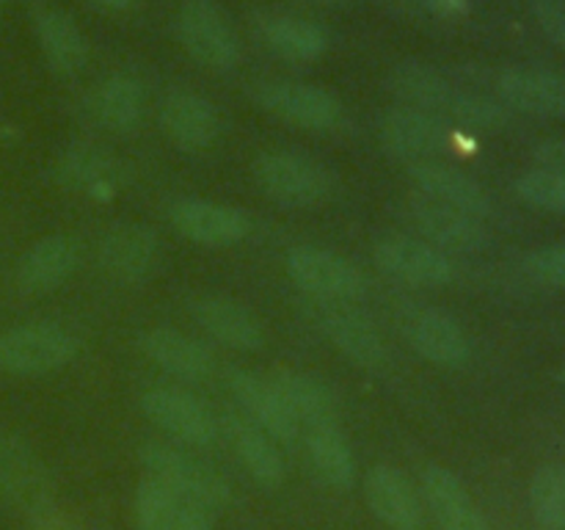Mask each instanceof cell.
Here are the masks:
<instances>
[{"instance_id": "e0dca14e", "label": "cell", "mask_w": 565, "mask_h": 530, "mask_svg": "<svg viewBox=\"0 0 565 530\" xmlns=\"http://www.w3.org/2000/svg\"><path fill=\"white\" fill-rule=\"evenodd\" d=\"M81 263V246L70 235L39 237L20 257L14 271L17 287L28 296H44L64 285Z\"/></svg>"}, {"instance_id": "2e32d148", "label": "cell", "mask_w": 565, "mask_h": 530, "mask_svg": "<svg viewBox=\"0 0 565 530\" xmlns=\"http://www.w3.org/2000/svg\"><path fill=\"white\" fill-rule=\"evenodd\" d=\"M406 337L414 351L439 368H461L472 357V342H469L463 326L450 312L436 307L417 309L406 320Z\"/></svg>"}, {"instance_id": "836d02e7", "label": "cell", "mask_w": 565, "mask_h": 530, "mask_svg": "<svg viewBox=\"0 0 565 530\" xmlns=\"http://www.w3.org/2000/svg\"><path fill=\"white\" fill-rule=\"evenodd\" d=\"M530 508L541 530H565V464H544L530 480Z\"/></svg>"}, {"instance_id": "7c38bea8", "label": "cell", "mask_w": 565, "mask_h": 530, "mask_svg": "<svg viewBox=\"0 0 565 530\" xmlns=\"http://www.w3.org/2000/svg\"><path fill=\"white\" fill-rule=\"evenodd\" d=\"M160 257V241L154 230L136 221L110 226L99 241V268L116 285H141L149 279Z\"/></svg>"}, {"instance_id": "5b68a950", "label": "cell", "mask_w": 565, "mask_h": 530, "mask_svg": "<svg viewBox=\"0 0 565 530\" xmlns=\"http://www.w3.org/2000/svg\"><path fill=\"white\" fill-rule=\"evenodd\" d=\"M287 274L309 296L329 304H351L364 296V274L342 254L320 246H296L287 252Z\"/></svg>"}, {"instance_id": "4dcf8cb0", "label": "cell", "mask_w": 565, "mask_h": 530, "mask_svg": "<svg viewBox=\"0 0 565 530\" xmlns=\"http://www.w3.org/2000/svg\"><path fill=\"white\" fill-rule=\"evenodd\" d=\"M36 36L47 64L61 75H75L88 59V44L66 11L44 9L36 14Z\"/></svg>"}, {"instance_id": "1f68e13d", "label": "cell", "mask_w": 565, "mask_h": 530, "mask_svg": "<svg viewBox=\"0 0 565 530\" xmlns=\"http://www.w3.org/2000/svg\"><path fill=\"white\" fill-rule=\"evenodd\" d=\"M307 456L320 484L331 489H351L356 478V458L340 425L307 428Z\"/></svg>"}, {"instance_id": "83f0119b", "label": "cell", "mask_w": 565, "mask_h": 530, "mask_svg": "<svg viewBox=\"0 0 565 530\" xmlns=\"http://www.w3.org/2000/svg\"><path fill=\"white\" fill-rule=\"evenodd\" d=\"M257 33L270 53L290 61H315L329 50V31L296 14L257 17Z\"/></svg>"}, {"instance_id": "d6986e66", "label": "cell", "mask_w": 565, "mask_h": 530, "mask_svg": "<svg viewBox=\"0 0 565 530\" xmlns=\"http://www.w3.org/2000/svg\"><path fill=\"white\" fill-rule=\"evenodd\" d=\"M412 186L417 197L434 199V202L447 204L452 210L472 215V219L486 221L491 215V199L480 182L463 171L452 169V166L439 163V160H428V163H417L408 169Z\"/></svg>"}, {"instance_id": "4316f807", "label": "cell", "mask_w": 565, "mask_h": 530, "mask_svg": "<svg viewBox=\"0 0 565 530\" xmlns=\"http://www.w3.org/2000/svg\"><path fill=\"white\" fill-rule=\"evenodd\" d=\"M94 121L110 132H132L147 114V92L130 75H110L88 99Z\"/></svg>"}, {"instance_id": "44dd1931", "label": "cell", "mask_w": 565, "mask_h": 530, "mask_svg": "<svg viewBox=\"0 0 565 530\" xmlns=\"http://www.w3.org/2000/svg\"><path fill=\"white\" fill-rule=\"evenodd\" d=\"M160 125L171 144L188 152L213 147L221 132L218 108L196 92H174L160 108Z\"/></svg>"}, {"instance_id": "277c9868", "label": "cell", "mask_w": 565, "mask_h": 530, "mask_svg": "<svg viewBox=\"0 0 565 530\" xmlns=\"http://www.w3.org/2000/svg\"><path fill=\"white\" fill-rule=\"evenodd\" d=\"M0 502L31 517V522L55 513V484L47 464L14 434H0Z\"/></svg>"}, {"instance_id": "d590c367", "label": "cell", "mask_w": 565, "mask_h": 530, "mask_svg": "<svg viewBox=\"0 0 565 530\" xmlns=\"http://www.w3.org/2000/svg\"><path fill=\"white\" fill-rule=\"evenodd\" d=\"M450 116L456 121H461V125L472 127V130H500V127L508 125L505 105L475 92L458 94V103Z\"/></svg>"}, {"instance_id": "6da1fadb", "label": "cell", "mask_w": 565, "mask_h": 530, "mask_svg": "<svg viewBox=\"0 0 565 530\" xmlns=\"http://www.w3.org/2000/svg\"><path fill=\"white\" fill-rule=\"evenodd\" d=\"M138 458H141L147 478L160 480L169 489L210 508L213 513L224 511L232 502L230 480L213 464L202 462V458L182 451V447L166 445V442H147L138 451Z\"/></svg>"}, {"instance_id": "8992f818", "label": "cell", "mask_w": 565, "mask_h": 530, "mask_svg": "<svg viewBox=\"0 0 565 530\" xmlns=\"http://www.w3.org/2000/svg\"><path fill=\"white\" fill-rule=\"evenodd\" d=\"M177 36L182 47L207 70H230L241 59L235 28L213 0H188L177 14Z\"/></svg>"}, {"instance_id": "9c48e42d", "label": "cell", "mask_w": 565, "mask_h": 530, "mask_svg": "<svg viewBox=\"0 0 565 530\" xmlns=\"http://www.w3.org/2000/svg\"><path fill=\"white\" fill-rule=\"evenodd\" d=\"M379 141L390 158L417 166L445 155L452 147V130L441 116L403 105L381 116Z\"/></svg>"}, {"instance_id": "8fae6325", "label": "cell", "mask_w": 565, "mask_h": 530, "mask_svg": "<svg viewBox=\"0 0 565 530\" xmlns=\"http://www.w3.org/2000/svg\"><path fill=\"white\" fill-rule=\"evenodd\" d=\"M171 224L188 241L199 246H235L252 235V215L232 204L207 202V199H180L171 204Z\"/></svg>"}, {"instance_id": "e575fe53", "label": "cell", "mask_w": 565, "mask_h": 530, "mask_svg": "<svg viewBox=\"0 0 565 530\" xmlns=\"http://www.w3.org/2000/svg\"><path fill=\"white\" fill-rule=\"evenodd\" d=\"M516 193L530 208L565 213V174H557V171H527L516 180Z\"/></svg>"}, {"instance_id": "f35d334b", "label": "cell", "mask_w": 565, "mask_h": 530, "mask_svg": "<svg viewBox=\"0 0 565 530\" xmlns=\"http://www.w3.org/2000/svg\"><path fill=\"white\" fill-rule=\"evenodd\" d=\"M533 158L539 163V169L565 174V138H552V141L539 144L533 149Z\"/></svg>"}, {"instance_id": "60d3db41", "label": "cell", "mask_w": 565, "mask_h": 530, "mask_svg": "<svg viewBox=\"0 0 565 530\" xmlns=\"http://www.w3.org/2000/svg\"><path fill=\"white\" fill-rule=\"evenodd\" d=\"M28 530H70V528H66V522L58 517V511H55V513H47V517H42V519H33L31 528Z\"/></svg>"}, {"instance_id": "ac0fdd59", "label": "cell", "mask_w": 565, "mask_h": 530, "mask_svg": "<svg viewBox=\"0 0 565 530\" xmlns=\"http://www.w3.org/2000/svg\"><path fill=\"white\" fill-rule=\"evenodd\" d=\"M141 351L147 353L149 362L180 381L199 384L215 373L213 351L196 337L180 329H169V326H154V329L143 331Z\"/></svg>"}, {"instance_id": "74e56055", "label": "cell", "mask_w": 565, "mask_h": 530, "mask_svg": "<svg viewBox=\"0 0 565 530\" xmlns=\"http://www.w3.org/2000/svg\"><path fill=\"white\" fill-rule=\"evenodd\" d=\"M533 14L539 20L541 31L565 50V0H535Z\"/></svg>"}, {"instance_id": "f6af8a7d", "label": "cell", "mask_w": 565, "mask_h": 530, "mask_svg": "<svg viewBox=\"0 0 565 530\" xmlns=\"http://www.w3.org/2000/svg\"><path fill=\"white\" fill-rule=\"evenodd\" d=\"M6 3V0H0V6H3Z\"/></svg>"}, {"instance_id": "ba28073f", "label": "cell", "mask_w": 565, "mask_h": 530, "mask_svg": "<svg viewBox=\"0 0 565 530\" xmlns=\"http://www.w3.org/2000/svg\"><path fill=\"white\" fill-rule=\"evenodd\" d=\"M254 99L276 119L303 130H331L342 119V103L334 92L301 81H263L254 86Z\"/></svg>"}, {"instance_id": "603a6c76", "label": "cell", "mask_w": 565, "mask_h": 530, "mask_svg": "<svg viewBox=\"0 0 565 530\" xmlns=\"http://www.w3.org/2000/svg\"><path fill=\"white\" fill-rule=\"evenodd\" d=\"M497 94L513 110L530 116H565V75L546 70H505Z\"/></svg>"}, {"instance_id": "ee69618b", "label": "cell", "mask_w": 565, "mask_h": 530, "mask_svg": "<svg viewBox=\"0 0 565 530\" xmlns=\"http://www.w3.org/2000/svg\"><path fill=\"white\" fill-rule=\"evenodd\" d=\"M320 3H337V0H320Z\"/></svg>"}, {"instance_id": "d6a6232c", "label": "cell", "mask_w": 565, "mask_h": 530, "mask_svg": "<svg viewBox=\"0 0 565 530\" xmlns=\"http://www.w3.org/2000/svg\"><path fill=\"white\" fill-rule=\"evenodd\" d=\"M58 174L75 191L108 197L119 182V163L92 144H77L61 155Z\"/></svg>"}, {"instance_id": "8d00e7d4", "label": "cell", "mask_w": 565, "mask_h": 530, "mask_svg": "<svg viewBox=\"0 0 565 530\" xmlns=\"http://www.w3.org/2000/svg\"><path fill=\"white\" fill-rule=\"evenodd\" d=\"M524 271L544 287H565V241L539 248L527 257Z\"/></svg>"}, {"instance_id": "ffe728a7", "label": "cell", "mask_w": 565, "mask_h": 530, "mask_svg": "<svg viewBox=\"0 0 565 530\" xmlns=\"http://www.w3.org/2000/svg\"><path fill=\"white\" fill-rule=\"evenodd\" d=\"M193 320L215 342L232 351H257L265 342L263 320L230 296H202L191 304Z\"/></svg>"}, {"instance_id": "ab89813d", "label": "cell", "mask_w": 565, "mask_h": 530, "mask_svg": "<svg viewBox=\"0 0 565 530\" xmlns=\"http://www.w3.org/2000/svg\"><path fill=\"white\" fill-rule=\"evenodd\" d=\"M414 3L441 17H461L469 11V0H414Z\"/></svg>"}, {"instance_id": "3957f363", "label": "cell", "mask_w": 565, "mask_h": 530, "mask_svg": "<svg viewBox=\"0 0 565 530\" xmlns=\"http://www.w3.org/2000/svg\"><path fill=\"white\" fill-rule=\"evenodd\" d=\"M77 351L81 342L70 329L50 320H33L0 335V370L11 375H47L66 368Z\"/></svg>"}, {"instance_id": "7402d4cb", "label": "cell", "mask_w": 565, "mask_h": 530, "mask_svg": "<svg viewBox=\"0 0 565 530\" xmlns=\"http://www.w3.org/2000/svg\"><path fill=\"white\" fill-rule=\"evenodd\" d=\"M367 506L390 530H419L423 506L414 484L390 464H375L364 478Z\"/></svg>"}, {"instance_id": "d4e9b609", "label": "cell", "mask_w": 565, "mask_h": 530, "mask_svg": "<svg viewBox=\"0 0 565 530\" xmlns=\"http://www.w3.org/2000/svg\"><path fill=\"white\" fill-rule=\"evenodd\" d=\"M270 384L279 390L281 401L290 409L298 425H337L340 420V403H337L334 390L318 375L301 373L292 368H276L270 373Z\"/></svg>"}, {"instance_id": "f1b7e54d", "label": "cell", "mask_w": 565, "mask_h": 530, "mask_svg": "<svg viewBox=\"0 0 565 530\" xmlns=\"http://www.w3.org/2000/svg\"><path fill=\"white\" fill-rule=\"evenodd\" d=\"M226 431H230V439L237 458H241L246 473L257 484L274 489V486H279L285 480V456L279 451V442L270 439L263 428H257L243 414H230L226 417Z\"/></svg>"}, {"instance_id": "7bdbcfd3", "label": "cell", "mask_w": 565, "mask_h": 530, "mask_svg": "<svg viewBox=\"0 0 565 530\" xmlns=\"http://www.w3.org/2000/svg\"><path fill=\"white\" fill-rule=\"evenodd\" d=\"M557 381H561V384H565V368L557 370Z\"/></svg>"}, {"instance_id": "b9f144b4", "label": "cell", "mask_w": 565, "mask_h": 530, "mask_svg": "<svg viewBox=\"0 0 565 530\" xmlns=\"http://www.w3.org/2000/svg\"><path fill=\"white\" fill-rule=\"evenodd\" d=\"M92 3L108 11H125L130 9V6H136V0H92Z\"/></svg>"}, {"instance_id": "4fadbf2b", "label": "cell", "mask_w": 565, "mask_h": 530, "mask_svg": "<svg viewBox=\"0 0 565 530\" xmlns=\"http://www.w3.org/2000/svg\"><path fill=\"white\" fill-rule=\"evenodd\" d=\"M406 215L414 230L423 235V241L445 254H472L489 243V232H486L483 221L434 202V199L412 197Z\"/></svg>"}, {"instance_id": "7a4b0ae2", "label": "cell", "mask_w": 565, "mask_h": 530, "mask_svg": "<svg viewBox=\"0 0 565 530\" xmlns=\"http://www.w3.org/2000/svg\"><path fill=\"white\" fill-rule=\"evenodd\" d=\"M254 180L265 197L292 210L323 204L334 191V177L320 160L303 152H285V149L257 158Z\"/></svg>"}, {"instance_id": "9a60e30c", "label": "cell", "mask_w": 565, "mask_h": 530, "mask_svg": "<svg viewBox=\"0 0 565 530\" xmlns=\"http://www.w3.org/2000/svg\"><path fill=\"white\" fill-rule=\"evenodd\" d=\"M230 390L237 406L243 409V417L252 420L270 439L281 442V445H292L298 439L301 425L285 406L270 379H263L252 370H230Z\"/></svg>"}, {"instance_id": "52a82bcc", "label": "cell", "mask_w": 565, "mask_h": 530, "mask_svg": "<svg viewBox=\"0 0 565 530\" xmlns=\"http://www.w3.org/2000/svg\"><path fill=\"white\" fill-rule=\"evenodd\" d=\"M141 409L166 436L185 445L207 447L218 436V423L207 403L182 386H149L141 395Z\"/></svg>"}, {"instance_id": "f546056e", "label": "cell", "mask_w": 565, "mask_h": 530, "mask_svg": "<svg viewBox=\"0 0 565 530\" xmlns=\"http://www.w3.org/2000/svg\"><path fill=\"white\" fill-rule=\"evenodd\" d=\"M390 88L408 108L428 110L434 116H450L461 94V88L452 86L445 75L423 64L397 66L390 75Z\"/></svg>"}, {"instance_id": "30bf717a", "label": "cell", "mask_w": 565, "mask_h": 530, "mask_svg": "<svg viewBox=\"0 0 565 530\" xmlns=\"http://www.w3.org/2000/svg\"><path fill=\"white\" fill-rule=\"evenodd\" d=\"M373 254L375 265L395 282H403V285L445 287L456 276L452 259L445 252L419 241V237L401 235V232L379 237Z\"/></svg>"}, {"instance_id": "cb8c5ba5", "label": "cell", "mask_w": 565, "mask_h": 530, "mask_svg": "<svg viewBox=\"0 0 565 530\" xmlns=\"http://www.w3.org/2000/svg\"><path fill=\"white\" fill-rule=\"evenodd\" d=\"M423 495L445 530H491L467 486L452 469L430 464L423 473Z\"/></svg>"}, {"instance_id": "5bb4252c", "label": "cell", "mask_w": 565, "mask_h": 530, "mask_svg": "<svg viewBox=\"0 0 565 530\" xmlns=\"http://www.w3.org/2000/svg\"><path fill=\"white\" fill-rule=\"evenodd\" d=\"M215 513L191 497L143 475L136 489L138 530H213Z\"/></svg>"}, {"instance_id": "484cf974", "label": "cell", "mask_w": 565, "mask_h": 530, "mask_svg": "<svg viewBox=\"0 0 565 530\" xmlns=\"http://www.w3.org/2000/svg\"><path fill=\"white\" fill-rule=\"evenodd\" d=\"M323 335L359 368H381L386 362V342L381 331L373 320L348 304H337L323 315Z\"/></svg>"}]
</instances>
